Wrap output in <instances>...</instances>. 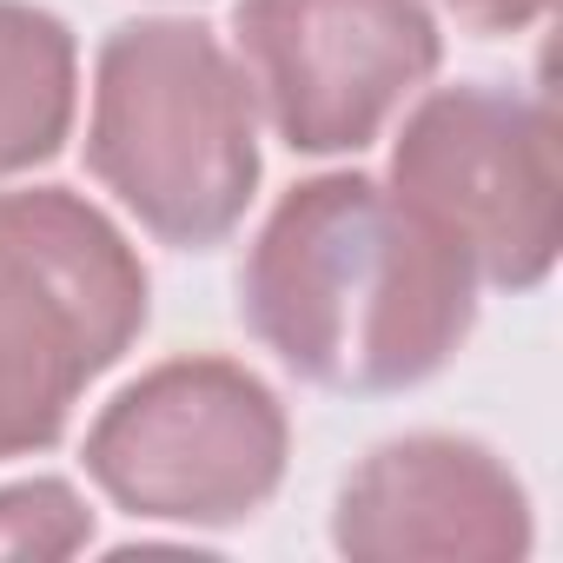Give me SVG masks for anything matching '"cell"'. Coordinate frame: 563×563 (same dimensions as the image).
Listing matches in <instances>:
<instances>
[{"mask_svg":"<svg viewBox=\"0 0 563 563\" xmlns=\"http://www.w3.org/2000/svg\"><path fill=\"white\" fill-rule=\"evenodd\" d=\"M153 319L133 239L74 186L0 192V464L60 444L74 398Z\"/></svg>","mask_w":563,"mask_h":563,"instance_id":"3957f363","label":"cell"},{"mask_svg":"<svg viewBox=\"0 0 563 563\" xmlns=\"http://www.w3.org/2000/svg\"><path fill=\"white\" fill-rule=\"evenodd\" d=\"M292 457L278 391L239 358L199 352L140 372L113 391L80 444L87 477L133 523L225 530L272 504Z\"/></svg>","mask_w":563,"mask_h":563,"instance_id":"277c9868","label":"cell"},{"mask_svg":"<svg viewBox=\"0 0 563 563\" xmlns=\"http://www.w3.org/2000/svg\"><path fill=\"white\" fill-rule=\"evenodd\" d=\"M332 543L352 563H523L537 523L517 471L490 444L411 431L339 484Z\"/></svg>","mask_w":563,"mask_h":563,"instance_id":"52a82bcc","label":"cell"},{"mask_svg":"<svg viewBox=\"0 0 563 563\" xmlns=\"http://www.w3.org/2000/svg\"><path fill=\"white\" fill-rule=\"evenodd\" d=\"M444 8L471 27V34H523L537 27L556 0H444Z\"/></svg>","mask_w":563,"mask_h":563,"instance_id":"30bf717a","label":"cell"},{"mask_svg":"<svg viewBox=\"0 0 563 563\" xmlns=\"http://www.w3.org/2000/svg\"><path fill=\"white\" fill-rule=\"evenodd\" d=\"M391 192L411 199L497 292H537L563 245L556 113L543 93L438 87L391 146Z\"/></svg>","mask_w":563,"mask_h":563,"instance_id":"5b68a950","label":"cell"},{"mask_svg":"<svg viewBox=\"0 0 563 563\" xmlns=\"http://www.w3.org/2000/svg\"><path fill=\"white\" fill-rule=\"evenodd\" d=\"M87 173L179 252L232 239L258 192L245 67L199 21H120L93 60Z\"/></svg>","mask_w":563,"mask_h":563,"instance_id":"7a4b0ae2","label":"cell"},{"mask_svg":"<svg viewBox=\"0 0 563 563\" xmlns=\"http://www.w3.org/2000/svg\"><path fill=\"white\" fill-rule=\"evenodd\" d=\"M252 107L292 153H365L438 74L444 34L424 0H239Z\"/></svg>","mask_w":563,"mask_h":563,"instance_id":"8992f818","label":"cell"},{"mask_svg":"<svg viewBox=\"0 0 563 563\" xmlns=\"http://www.w3.org/2000/svg\"><path fill=\"white\" fill-rule=\"evenodd\" d=\"M80 107L74 27L34 0H0V179L47 166Z\"/></svg>","mask_w":563,"mask_h":563,"instance_id":"ba28073f","label":"cell"},{"mask_svg":"<svg viewBox=\"0 0 563 563\" xmlns=\"http://www.w3.org/2000/svg\"><path fill=\"white\" fill-rule=\"evenodd\" d=\"M93 543V510L67 477H27L0 490V556L60 563Z\"/></svg>","mask_w":563,"mask_h":563,"instance_id":"9c48e42d","label":"cell"},{"mask_svg":"<svg viewBox=\"0 0 563 563\" xmlns=\"http://www.w3.org/2000/svg\"><path fill=\"white\" fill-rule=\"evenodd\" d=\"M239 319L292 378L385 398L457 358L477 325V272L385 179L319 173L265 212Z\"/></svg>","mask_w":563,"mask_h":563,"instance_id":"6da1fadb","label":"cell"}]
</instances>
